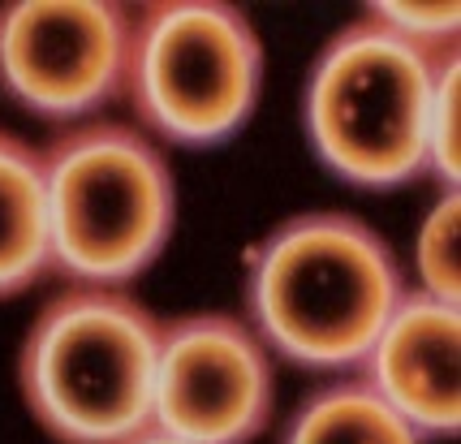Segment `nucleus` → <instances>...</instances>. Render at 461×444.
Here are the masks:
<instances>
[{
    "label": "nucleus",
    "instance_id": "obj_1",
    "mask_svg": "<svg viewBox=\"0 0 461 444\" xmlns=\"http://www.w3.org/2000/svg\"><path fill=\"white\" fill-rule=\"evenodd\" d=\"M402 298L388 242L349 212H302L246 263V323L267 354L320 376L358 371Z\"/></svg>",
    "mask_w": 461,
    "mask_h": 444
},
{
    "label": "nucleus",
    "instance_id": "obj_2",
    "mask_svg": "<svg viewBox=\"0 0 461 444\" xmlns=\"http://www.w3.org/2000/svg\"><path fill=\"white\" fill-rule=\"evenodd\" d=\"M156 363L160 320L139 298L74 285L35 315L18 384L57 444H130L151 427Z\"/></svg>",
    "mask_w": 461,
    "mask_h": 444
},
{
    "label": "nucleus",
    "instance_id": "obj_3",
    "mask_svg": "<svg viewBox=\"0 0 461 444\" xmlns=\"http://www.w3.org/2000/svg\"><path fill=\"white\" fill-rule=\"evenodd\" d=\"M52 272L121 289L164 255L177 229V177L134 125L82 122L43 147Z\"/></svg>",
    "mask_w": 461,
    "mask_h": 444
},
{
    "label": "nucleus",
    "instance_id": "obj_4",
    "mask_svg": "<svg viewBox=\"0 0 461 444\" xmlns=\"http://www.w3.org/2000/svg\"><path fill=\"white\" fill-rule=\"evenodd\" d=\"M453 57H427L366 18L341 26L302 91V130L315 160L358 190H397L422 177L431 95Z\"/></svg>",
    "mask_w": 461,
    "mask_h": 444
},
{
    "label": "nucleus",
    "instance_id": "obj_5",
    "mask_svg": "<svg viewBox=\"0 0 461 444\" xmlns=\"http://www.w3.org/2000/svg\"><path fill=\"white\" fill-rule=\"evenodd\" d=\"M263 43L224 0H151L134 9L125 100L147 139L207 151L255 117Z\"/></svg>",
    "mask_w": 461,
    "mask_h": 444
},
{
    "label": "nucleus",
    "instance_id": "obj_6",
    "mask_svg": "<svg viewBox=\"0 0 461 444\" xmlns=\"http://www.w3.org/2000/svg\"><path fill=\"white\" fill-rule=\"evenodd\" d=\"M134 9L117 0L0 5V95L43 122H82L125 95Z\"/></svg>",
    "mask_w": 461,
    "mask_h": 444
},
{
    "label": "nucleus",
    "instance_id": "obj_7",
    "mask_svg": "<svg viewBox=\"0 0 461 444\" xmlns=\"http://www.w3.org/2000/svg\"><path fill=\"white\" fill-rule=\"evenodd\" d=\"M276 410V371L255 328L224 311L160 323L151 427L185 444H250Z\"/></svg>",
    "mask_w": 461,
    "mask_h": 444
},
{
    "label": "nucleus",
    "instance_id": "obj_8",
    "mask_svg": "<svg viewBox=\"0 0 461 444\" xmlns=\"http://www.w3.org/2000/svg\"><path fill=\"white\" fill-rule=\"evenodd\" d=\"M358 376L422 440H453L461 431V311L405 289Z\"/></svg>",
    "mask_w": 461,
    "mask_h": 444
},
{
    "label": "nucleus",
    "instance_id": "obj_9",
    "mask_svg": "<svg viewBox=\"0 0 461 444\" xmlns=\"http://www.w3.org/2000/svg\"><path fill=\"white\" fill-rule=\"evenodd\" d=\"M52 272L43 151L0 130V303Z\"/></svg>",
    "mask_w": 461,
    "mask_h": 444
},
{
    "label": "nucleus",
    "instance_id": "obj_10",
    "mask_svg": "<svg viewBox=\"0 0 461 444\" xmlns=\"http://www.w3.org/2000/svg\"><path fill=\"white\" fill-rule=\"evenodd\" d=\"M281 444H427L362 376L315 388L289 414Z\"/></svg>",
    "mask_w": 461,
    "mask_h": 444
},
{
    "label": "nucleus",
    "instance_id": "obj_11",
    "mask_svg": "<svg viewBox=\"0 0 461 444\" xmlns=\"http://www.w3.org/2000/svg\"><path fill=\"white\" fill-rule=\"evenodd\" d=\"M461 195H444L419 224L414 238V267H419L422 294L436 303L457 306L461 298Z\"/></svg>",
    "mask_w": 461,
    "mask_h": 444
},
{
    "label": "nucleus",
    "instance_id": "obj_12",
    "mask_svg": "<svg viewBox=\"0 0 461 444\" xmlns=\"http://www.w3.org/2000/svg\"><path fill=\"white\" fill-rule=\"evenodd\" d=\"M362 18L375 22L393 40L427 52V57H453L457 52V35H461L457 0H440V5H427V0H380V5H366Z\"/></svg>",
    "mask_w": 461,
    "mask_h": 444
},
{
    "label": "nucleus",
    "instance_id": "obj_13",
    "mask_svg": "<svg viewBox=\"0 0 461 444\" xmlns=\"http://www.w3.org/2000/svg\"><path fill=\"white\" fill-rule=\"evenodd\" d=\"M457 130H461V65L457 57L440 69L436 95H431V117H427V173L453 195L461 182L457 160Z\"/></svg>",
    "mask_w": 461,
    "mask_h": 444
},
{
    "label": "nucleus",
    "instance_id": "obj_14",
    "mask_svg": "<svg viewBox=\"0 0 461 444\" xmlns=\"http://www.w3.org/2000/svg\"><path fill=\"white\" fill-rule=\"evenodd\" d=\"M130 444H185V440H177V436H164V431H156V427H147V431H139Z\"/></svg>",
    "mask_w": 461,
    "mask_h": 444
}]
</instances>
